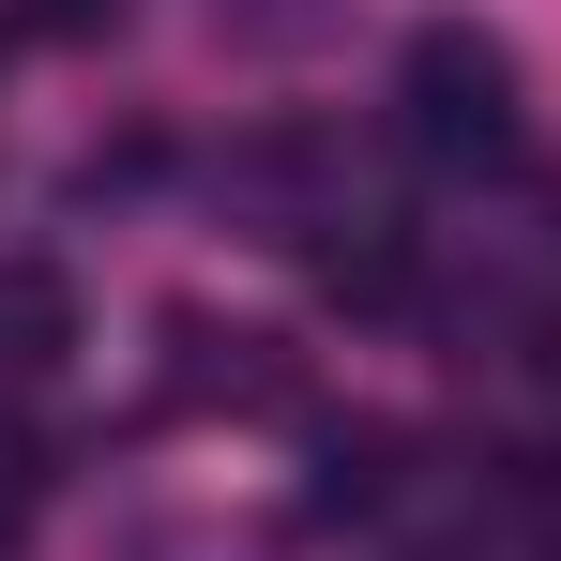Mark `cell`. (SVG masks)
<instances>
[{
	"instance_id": "obj_6",
	"label": "cell",
	"mask_w": 561,
	"mask_h": 561,
	"mask_svg": "<svg viewBox=\"0 0 561 561\" xmlns=\"http://www.w3.org/2000/svg\"><path fill=\"white\" fill-rule=\"evenodd\" d=\"M31 31L46 46H92V31H122V0H31Z\"/></svg>"
},
{
	"instance_id": "obj_5",
	"label": "cell",
	"mask_w": 561,
	"mask_h": 561,
	"mask_svg": "<svg viewBox=\"0 0 561 561\" xmlns=\"http://www.w3.org/2000/svg\"><path fill=\"white\" fill-rule=\"evenodd\" d=\"M304 259H319V288H334V304H394V288H410V243H394V228H350V243H304Z\"/></svg>"
},
{
	"instance_id": "obj_4",
	"label": "cell",
	"mask_w": 561,
	"mask_h": 561,
	"mask_svg": "<svg viewBox=\"0 0 561 561\" xmlns=\"http://www.w3.org/2000/svg\"><path fill=\"white\" fill-rule=\"evenodd\" d=\"M319 516H379L394 501V425H319Z\"/></svg>"
},
{
	"instance_id": "obj_7",
	"label": "cell",
	"mask_w": 561,
	"mask_h": 561,
	"mask_svg": "<svg viewBox=\"0 0 561 561\" xmlns=\"http://www.w3.org/2000/svg\"><path fill=\"white\" fill-rule=\"evenodd\" d=\"M15 531H31V470H0V547H15Z\"/></svg>"
},
{
	"instance_id": "obj_3",
	"label": "cell",
	"mask_w": 561,
	"mask_h": 561,
	"mask_svg": "<svg viewBox=\"0 0 561 561\" xmlns=\"http://www.w3.org/2000/svg\"><path fill=\"white\" fill-rule=\"evenodd\" d=\"M61 350H77V288L31 274V259H0V365L31 379V365H61Z\"/></svg>"
},
{
	"instance_id": "obj_1",
	"label": "cell",
	"mask_w": 561,
	"mask_h": 561,
	"mask_svg": "<svg viewBox=\"0 0 561 561\" xmlns=\"http://www.w3.org/2000/svg\"><path fill=\"white\" fill-rule=\"evenodd\" d=\"M410 137L425 152H456V168H516L531 152V92H516V46L501 31H470V15H425L410 31Z\"/></svg>"
},
{
	"instance_id": "obj_2",
	"label": "cell",
	"mask_w": 561,
	"mask_h": 561,
	"mask_svg": "<svg viewBox=\"0 0 561 561\" xmlns=\"http://www.w3.org/2000/svg\"><path fill=\"white\" fill-rule=\"evenodd\" d=\"M168 394H183V410H274L288 394V350L274 334H213V319H168Z\"/></svg>"
}]
</instances>
